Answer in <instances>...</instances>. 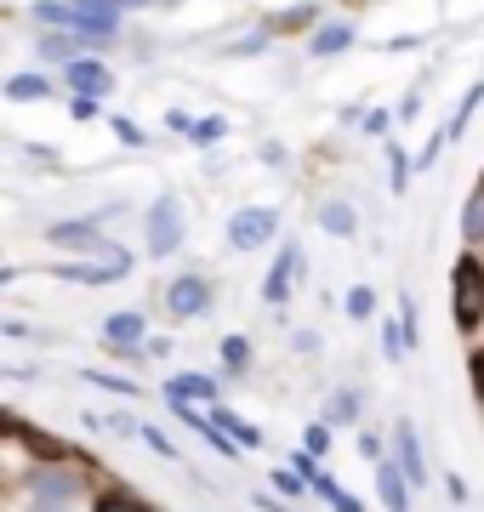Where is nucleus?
<instances>
[{
  "label": "nucleus",
  "mask_w": 484,
  "mask_h": 512,
  "mask_svg": "<svg viewBox=\"0 0 484 512\" xmlns=\"http://www.w3.org/2000/svg\"><path fill=\"white\" fill-rule=\"evenodd\" d=\"M450 319L462 330H473L484 319V262L479 256H462L456 274H450Z\"/></svg>",
  "instance_id": "nucleus-1"
},
{
  "label": "nucleus",
  "mask_w": 484,
  "mask_h": 512,
  "mask_svg": "<svg viewBox=\"0 0 484 512\" xmlns=\"http://www.w3.org/2000/svg\"><path fill=\"white\" fill-rule=\"evenodd\" d=\"M183 245V200L177 194H160L149 211V251L154 256H171Z\"/></svg>",
  "instance_id": "nucleus-2"
},
{
  "label": "nucleus",
  "mask_w": 484,
  "mask_h": 512,
  "mask_svg": "<svg viewBox=\"0 0 484 512\" xmlns=\"http://www.w3.org/2000/svg\"><path fill=\"white\" fill-rule=\"evenodd\" d=\"M274 228H280V217H274L268 205L234 211V217H228V245H234V251H257V245H268V239H274Z\"/></svg>",
  "instance_id": "nucleus-3"
},
{
  "label": "nucleus",
  "mask_w": 484,
  "mask_h": 512,
  "mask_svg": "<svg viewBox=\"0 0 484 512\" xmlns=\"http://www.w3.org/2000/svg\"><path fill=\"white\" fill-rule=\"evenodd\" d=\"M166 308L177 313V319H200V313L211 308V285H205L200 274H183V279H171V291H166Z\"/></svg>",
  "instance_id": "nucleus-4"
},
{
  "label": "nucleus",
  "mask_w": 484,
  "mask_h": 512,
  "mask_svg": "<svg viewBox=\"0 0 484 512\" xmlns=\"http://www.w3.org/2000/svg\"><path fill=\"white\" fill-rule=\"evenodd\" d=\"M63 80H69L80 97H103L114 86V74L103 69V63H92V57H69V63H63Z\"/></svg>",
  "instance_id": "nucleus-5"
},
{
  "label": "nucleus",
  "mask_w": 484,
  "mask_h": 512,
  "mask_svg": "<svg viewBox=\"0 0 484 512\" xmlns=\"http://www.w3.org/2000/svg\"><path fill=\"white\" fill-rule=\"evenodd\" d=\"M297 268H302V251H297V245H285L280 262H274V274H268V285H262V296H268L274 308L291 296V279H297Z\"/></svg>",
  "instance_id": "nucleus-6"
},
{
  "label": "nucleus",
  "mask_w": 484,
  "mask_h": 512,
  "mask_svg": "<svg viewBox=\"0 0 484 512\" xmlns=\"http://www.w3.org/2000/svg\"><path fill=\"white\" fill-rule=\"evenodd\" d=\"M393 439H399V473H405L410 484H422V478H428V467H422V444H416V427H410V421H399V427H393Z\"/></svg>",
  "instance_id": "nucleus-7"
},
{
  "label": "nucleus",
  "mask_w": 484,
  "mask_h": 512,
  "mask_svg": "<svg viewBox=\"0 0 484 512\" xmlns=\"http://www.w3.org/2000/svg\"><path fill=\"white\" fill-rule=\"evenodd\" d=\"M29 490H35V495H46V501H75L80 478H75V473H57V467H40V473L29 478Z\"/></svg>",
  "instance_id": "nucleus-8"
},
{
  "label": "nucleus",
  "mask_w": 484,
  "mask_h": 512,
  "mask_svg": "<svg viewBox=\"0 0 484 512\" xmlns=\"http://www.w3.org/2000/svg\"><path fill=\"white\" fill-rule=\"evenodd\" d=\"M348 46H354V23H319L314 40H308L314 57H336V52H348Z\"/></svg>",
  "instance_id": "nucleus-9"
},
{
  "label": "nucleus",
  "mask_w": 484,
  "mask_h": 512,
  "mask_svg": "<svg viewBox=\"0 0 484 512\" xmlns=\"http://www.w3.org/2000/svg\"><path fill=\"white\" fill-rule=\"evenodd\" d=\"M166 399L171 404H188V399H217V382H211V376H177V382L166 387Z\"/></svg>",
  "instance_id": "nucleus-10"
},
{
  "label": "nucleus",
  "mask_w": 484,
  "mask_h": 512,
  "mask_svg": "<svg viewBox=\"0 0 484 512\" xmlns=\"http://www.w3.org/2000/svg\"><path fill=\"white\" fill-rule=\"evenodd\" d=\"M103 336H109L114 348H137L143 342V313H114L109 325H103Z\"/></svg>",
  "instance_id": "nucleus-11"
},
{
  "label": "nucleus",
  "mask_w": 484,
  "mask_h": 512,
  "mask_svg": "<svg viewBox=\"0 0 484 512\" xmlns=\"http://www.w3.org/2000/svg\"><path fill=\"white\" fill-rule=\"evenodd\" d=\"M46 92H52L46 74H12V80H6V97H12V103H35V97H46Z\"/></svg>",
  "instance_id": "nucleus-12"
},
{
  "label": "nucleus",
  "mask_w": 484,
  "mask_h": 512,
  "mask_svg": "<svg viewBox=\"0 0 484 512\" xmlns=\"http://www.w3.org/2000/svg\"><path fill=\"white\" fill-rule=\"evenodd\" d=\"M80 46H86V40L69 35V29H57V35H40V57H52V63H69V57H80Z\"/></svg>",
  "instance_id": "nucleus-13"
},
{
  "label": "nucleus",
  "mask_w": 484,
  "mask_h": 512,
  "mask_svg": "<svg viewBox=\"0 0 484 512\" xmlns=\"http://www.w3.org/2000/svg\"><path fill=\"white\" fill-rule=\"evenodd\" d=\"M97 228H103V222H57V228H52V239H57V245H97Z\"/></svg>",
  "instance_id": "nucleus-14"
},
{
  "label": "nucleus",
  "mask_w": 484,
  "mask_h": 512,
  "mask_svg": "<svg viewBox=\"0 0 484 512\" xmlns=\"http://www.w3.org/2000/svg\"><path fill=\"white\" fill-rule=\"evenodd\" d=\"M382 501H388L393 512H405L410 507V490H405V473H399V467H388V461H382Z\"/></svg>",
  "instance_id": "nucleus-15"
},
{
  "label": "nucleus",
  "mask_w": 484,
  "mask_h": 512,
  "mask_svg": "<svg viewBox=\"0 0 484 512\" xmlns=\"http://www.w3.org/2000/svg\"><path fill=\"white\" fill-rule=\"evenodd\" d=\"M319 222H325L331 234H342V239L354 234V211H348L342 200H331V205H325V211H319Z\"/></svg>",
  "instance_id": "nucleus-16"
},
{
  "label": "nucleus",
  "mask_w": 484,
  "mask_h": 512,
  "mask_svg": "<svg viewBox=\"0 0 484 512\" xmlns=\"http://www.w3.org/2000/svg\"><path fill=\"white\" fill-rule=\"evenodd\" d=\"M217 427H223V433H234L240 444H251V450L262 444V433H257V427H251V421H240V416H228V410H217Z\"/></svg>",
  "instance_id": "nucleus-17"
},
{
  "label": "nucleus",
  "mask_w": 484,
  "mask_h": 512,
  "mask_svg": "<svg viewBox=\"0 0 484 512\" xmlns=\"http://www.w3.org/2000/svg\"><path fill=\"white\" fill-rule=\"evenodd\" d=\"M183 131L194 137V143H217V137L228 131V120H223V114H211V120H188Z\"/></svg>",
  "instance_id": "nucleus-18"
},
{
  "label": "nucleus",
  "mask_w": 484,
  "mask_h": 512,
  "mask_svg": "<svg viewBox=\"0 0 484 512\" xmlns=\"http://www.w3.org/2000/svg\"><path fill=\"white\" fill-rule=\"evenodd\" d=\"M223 365L234 370V376L251 365V342H245V336H228V342H223Z\"/></svg>",
  "instance_id": "nucleus-19"
},
{
  "label": "nucleus",
  "mask_w": 484,
  "mask_h": 512,
  "mask_svg": "<svg viewBox=\"0 0 484 512\" xmlns=\"http://www.w3.org/2000/svg\"><path fill=\"white\" fill-rule=\"evenodd\" d=\"M348 313H354V319H371V313H376V291H371V285H354V291H348Z\"/></svg>",
  "instance_id": "nucleus-20"
},
{
  "label": "nucleus",
  "mask_w": 484,
  "mask_h": 512,
  "mask_svg": "<svg viewBox=\"0 0 484 512\" xmlns=\"http://www.w3.org/2000/svg\"><path fill=\"white\" fill-rule=\"evenodd\" d=\"M109 126H114V137H120V143H131V148H143V126H137V120H126V114H114Z\"/></svg>",
  "instance_id": "nucleus-21"
},
{
  "label": "nucleus",
  "mask_w": 484,
  "mask_h": 512,
  "mask_svg": "<svg viewBox=\"0 0 484 512\" xmlns=\"http://www.w3.org/2000/svg\"><path fill=\"white\" fill-rule=\"evenodd\" d=\"M479 86H473V92H467V103H462V114H456V120H450V137H462V131H467V120H473V109H479Z\"/></svg>",
  "instance_id": "nucleus-22"
},
{
  "label": "nucleus",
  "mask_w": 484,
  "mask_h": 512,
  "mask_svg": "<svg viewBox=\"0 0 484 512\" xmlns=\"http://www.w3.org/2000/svg\"><path fill=\"white\" fill-rule=\"evenodd\" d=\"M325 450H331V433H325V421H314L308 427V456H325Z\"/></svg>",
  "instance_id": "nucleus-23"
},
{
  "label": "nucleus",
  "mask_w": 484,
  "mask_h": 512,
  "mask_svg": "<svg viewBox=\"0 0 484 512\" xmlns=\"http://www.w3.org/2000/svg\"><path fill=\"white\" fill-rule=\"evenodd\" d=\"M97 512H143V507H137L131 495H103V501H97Z\"/></svg>",
  "instance_id": "nucleus-24"
},
{
  "label": "nucleus",
  "mask_w": 484,
  "mask_h": 512,
  "mask_svg": "<svg viewBox=\"0 0 484 512\" xmlns=\"http://www.w3.org/2000/svg\"><path fill=\"white\" fill-rule=\"evenodd\" d=\"M462 228H467V234H484V194H479V200H473V205H467Z\"/></svg>",
  "instance_id": "nucleus-25"
},
{
  "label": "nucleus",
  "mask_w": 484,
  "mask_h": 512,
  "mask_svg": "<svg viewBox=\"0 0 484 512\" xmlns=\"http://www.w3.org/2000/svg\"><path fill=\"white\" fill-rule=\"evenodd\" d=\"M354 393H336V404H331V421H354Z\"/></svg>",
  "instance_id": "nucleus-26"
},
{
  "label": "nucleus",
  "mask_w": 484,
  "mask_h": 512,
  "mask_svg": "<svg viewBox=\"0 0 484 512\" xmlns=\"http://www.w3.org/2000/svg\"><path fill=\"white\" fill-rule=\"evenodd\" d=\"M143 439H149L160 456H177V444H166V433H160V427H143Z\"/></svg>",
  "instance_id": "nucleus-27"
},
{
  "label": "nucleus",
  "mask_w": 484,
  "mask_h": 512,
  "mask_svg": "<svg viewBox=\"0 0 484 512\" xmlns=\"http://www.w3.org/2000/svg\"><path fill=\"white\" fill-rule=\"evenodd\" d=\"M473 387H479V404H484V348L473 353Z\"/></svg>",
  "instance_id": "nucleus-28"
},
{
  "label": "nucleus",
  "mask_w": 484,
  "mask_h": 512,
  "mask_svg": "<svg viewBox=\"0 0 484 512\" xmlns=\"http://www.w3.org/2000/svg\"><path fill=\"white\" fill-rule=\"evenodd\" d=\"M274 484H280L285 495H302V478H297V473H280V478H274Z\"/></svg>",
  "instance_id": "nucleus-29"
},
{
  "label": "nucleus",
  "mask_w": 484,
  "mask_h": 512,
  "mask_svg": "<svg viewBox=\"0 0 484 512\" xmlns=\"http://www.w3.org/2000/svg\"><path fill=\"white\" fill-rule=\"evenodd\" d=\"M40 512H69V507H57V501H46V507H40Z\"/></svg>",
  "instance_id": "nucleus-30"
}]
</instances>
